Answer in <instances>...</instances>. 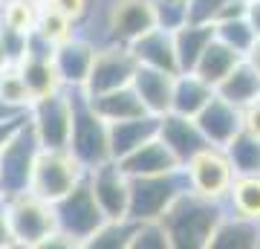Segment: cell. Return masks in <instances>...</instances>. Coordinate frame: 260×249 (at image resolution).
<instances>
[{
  "label": "cell",
  "mask_w": 260,
  "mask_h": 249,
  "mask_svg": "<svg viewBox=\"0 0 260 249\" xmlns=\"http://www.w3.org/2000/svg\"><path fill=\"white\" fill-rule=\"evenodd\" d=\"M225 206L220 200H205L194 191H182L159 217L168 232L171 249H208L217 223L223 220Z\"/></svg>",
  "instance_id": "obj_1"
},
{
  "label": "cell",
  "mask_w": 260,
  "mask_h": 249,
  "mask_svg": "<svg viewBox=\"0 0 260 249\" xmlns=\"http://www.w3.org/2000/svg\"><path fill=\"white\" fill-rule=\"evenodd\" d=\"M3 200H6V217H9V232H12L15 246L38 249L58 229L52 203L41 200L29 188L26 191H18V194H9Z\"/></svg>",
  "instance_id": "obj_2"
},
{
  "label": "cell",
  "mask_w": 260,
  "mask_h": 249,
  "mask_svg": "<svg viewBox=\"0 0 260 249\" xmlns=\"http://www.w3.org/2000/svg\"><path fill=\"white\" fill-rule=\"evenodd\" d=\"M84 174H87V168L73 157L70 148H41L35 168H32L29 191L38 194L47 203H55L75 183H81Z\"/></svg>",
  "instance_id": "obj_3"
},
{
  "label": "cell",
  "mask_w": 260,
  "mask_h": 249,
  "mask_svg": "<svg viewBox=\"0 0 260 249\" xmlns=\"http://www.w3.org/2000/svg\"><path fill=\"white\" fill-rule=\"evenodd\" d=\"M185 177L179 171L168 174H150V177H130V194H127V217L130 220H159L165 209L179 194L185 191Z\"/></svg>",
  "instance_id": "obj_4"
},
{
  "label": "cell",
  "mask_w": 260,
  "mask_h": 249,
  "mask_svg": "<svg viewBox=\"0 0 260 249\" xmlns=\"http://www.w3.org/2000/svg\"><path fill=\"white\" fill-rule=\"evenodd\" d=\"M70 151L84 168H93L104 159H110V139H107V122L95 116L87 104L81 90H73V130H70Z\"/></svg>",
  "instance_id": "obj_5"
},
{
  "label": "cell",
  "mask_w": 260,
  "mask_h": 249,
  "mask_svg": "<svg viewBox=\"0 0 260 249\" xmlns=\"http://www.w3.org/2000/svg\"><path fill=\"white\" fill-rule=\"evenodd\" d=\"M182 177H185L188 191L200 194L205 200H220L223 203L225 194H229V185L234 180V168L229 162L225 148L205 145L182 165Z\"/></svg>",
  "instance_id": "obj_6"
},
{
  "label": "cell",
  "mask_w": 260,
  "mask_h": 249,
  "mask_svg": "<svg viewBox=\"0 0 260 249\" xmlns=\"http://www.w3.org/2000/svg\"><path fill=\"white\" fill-rule=\"evenodd\" d=\"M26 122L41 148H67L73 130V90L35 99L26 110Z\"/></svg>",
  "instance_id": "obj_7"
},
{
  "label": "cell",
  "mask_w": 260,
  "mask_h": 249,
  "mask_svg": "<svg viewBox=\"0 0 260 249\" xmlns=\"http://www.w3.org/2000/svg\"><path fill=\"white\" fill-rule=\"evenodd\" d=\"M52 212H55L58 229L64 232L67 238H73L78 249H84L87 238L107 220L102 214V209H99V203H95L87 180L75 183L64 197H58L55 203H52Z\"/></svg>",
  "instance_id": "obj_8"
},
{
  "label": "cell",
  "mask_w": 260,
  "mask_h": 249,
  "mask_svg": "<svg viewBox=\"0 0 260 249\" xmlns=\"http://www.w3.org/2000/svg\"><path fill=\"white\" fill-rule=\"evenodd\" d=\"M38 151H41V145L29 128V122L23 119V125L0 145V197L29 188Z\"/></svg>",
  "instance_id": "obj_9"
},
{
  "label": "cell",
  "mask_w": 260,
  "mask_h": 249,
  "mask_svg": "<svg viewBox=\"0 0 260 249\" xmlns=\"http://www.w3.org/2000/svg\"><path fill=\"white\" fill-rule=\"evenodd\" d=\"M136 67H139V61L130 52V44L102 41V44H95V56L81 93L84 96H99V93L116 90V87H127L133 81Z\"/></svg>",
  "instance_id": "obj_10"
},
{
  "label": "cell",
  "mask_w": 260,
  "mask_h": 249,
  "mask_svg": "<svg viewBox=\"0 0 260 249\" xmlns=\"http://www.w3.org/2000/svg\"><path fill=\"white\" fill-rule=\"evenodd\" d=\"M153 26H156L153 0H107L102 12V41L110 44H133Z\"/></svg>",
  "instance_id": "obj_11"
},
{
  "label": "cell",
  "mask_w": 260,
  "mask_h": 249,
  "mask_svg": "<svg viewBox=\"0 0 260 249\" xmlns=\"http://www.w3.org/2000/svg\"><path fill=\"white\" fill-rule=\"evenodd\" d=\"M95 203L107 220H121L127 217V194H130V177L119 168L116 159H104L99 165L87 168L84 174Z\"/></svg>",
  "instance_id": "obj_12"
},
{
  "label": "cell",
  "mask_w": 260,
  "mask_h": 249,
  "mask_svg": "<svg viewBox=\"0 0 260 249\" xmlns=\"http://www.w3.org/2000/svg\"><path fill=\"white\" fill-rule=\"evenodd\" d=\"M95 38L78 35L67 38L64 44H55L52 49V64H55L58 75H61V84L67 90H81L84 81H87V73H90V64H93V56H95Z\"/></svg>",
  "instance_id": "obj_13"
},
{
  "label": "cell",
  "mask_w": 260,
  "mask_h": 249,
  "mask_svg": "<svg viewBox=\"0 0 260 249\" xmlns=\"http://www.w3.org/2000/svg\"><path fill=\"white\" fill-rule=\"evenodd\" d=\"M194 122H197V128L203 130V136H205L208 145L225 148L229 145V139L243 130V110L240 107H234L232 102H225L223 96L214 93L211 102L194 116Z\"/></svg>",
  "instance_id": "obj_14"
},
{
  "label": "cell",
  "mask_w": 260,
  "mask_h": 249,
  "mask_svg": "<svg viewBox=\"0 0 260 249\" xmlns=\"http://www.w3.org/2000/svg\"><path fill=\"white\" fill-rule=\"evenodd\" d=\"M156 136L162 139L165 148L177 157L179 165H185L200 148L208 145L205 136H203V130L197 128V122L191 119V116H182V113H174V110H168L165 116H159Z\"/></svg>",
  "instance_id": "obj_15"
},
{
  "label": "cell",
  "mask_w": 260,
  "mask_h": 249,
  "mask_svg": "<svg viewBox=\"0 0 260 249\" xmlns=\"http://www.w3.org/2000/svg\"><path fill=\"white\" fill-rule=\"evenodd\" d=\"M133 93L139 96L145 113L150 116H165L171 110V93H174V73L165 70H153V67H136L133 81H130Z\"/></svg>",
  "instance_id": "obj_16"
},
{
  "label": "cell",
  "mask_w": 260,
  "mask_h": 249,
  "mask_svg": "<svg viewBox=\"0 0 260 249\" xmlns=\"http://www.w3.org/2000/svg\"><path fill=\"white\" fill-rule=\"evenodd\" d=\"M119 168L124 171L127 177H150V174H168V171H179V162L177 157L165 148V142L159 136L142 142L136 151H130L127 157L116 159Z\"/></svg>",
  "instance_id": "obj_17"
},
{
  "label": "cell",
  "mask_w": 260,
  "mask_h": 249,
  "mask_svg": "<svg viewBox=\"0 0 260 249\" xmlns=\"http://www.w3.org/2000/svg\"><path fill=\"white\" fill-rule=\"evenodd\" d=\"M159 130V116L142 113V116H130L121 122H107V139H110V159L127 157L130 151H136L142 142L156 136Z\"/></svg>",
  "instance_id": "obj_18"
},
{
  "label": "cell",
  "mask_w": 260,
  "mask_h": 249,
  "mask_svg": "<svg viewBox=\"0 0 260 249\" xmlns=\"http://www.w3.org/2000/svg\"><path fill=\"white\" fill-rule=\"evenodd\" d=\"M130 52L142 67H153V70H165V73H179L177 64V49H174V38L168 29L153 26L150 32L139 35L130 44Z\"/></svg>",
  "instance_id": "obj_19"
},
{
  "label": "cell",
  "mask_w": 260,
  "mask_h": 249,
  "mask_svg": "<svg viewBox=\"0 0 260 249\" xmlns=\"http://www.w3.org/2000/svg\"><path fill=\"white\" fill-rule=\"evenodd\" d=\"M171 38H174V49H177L179 73H191L194 64L200 61V56H203V49L214 41V23L185 20L182 26H177L171 32Z\"/></svg>",
  "instance_id": "obj_20"
},
{
  "label": "cell",
  "mask_w": 260,
  "mask_h": 249,
  "mask_svg": "<svg viewBox=\"0 0 260 249\" xmlns=\"http://www.w3.org/2000/svg\"><path fill=\"white\" fill-rule=\"evenodd\" d=\"M211 96L214 87L205 78H200L197 73H177L174 75V93H171V110L194 119L211 102Z\"/></svg>",
  "instance_id": "obj_21"
},
{
  "label": "cell",
  "mask_w": 260,
  "mask_h": 249,
  "mask_svg": "<svg viewBox=\"0 0 260 249\" xmlns=\"http://www.w3.org/2000/svg\"><path fill=\"white\" fill-rule=\"evenodd\" d=\"M214 93L223 96L225 102H232L234 107L243 110V107H249L251 102L260 99V73L249 64V61H240L223 81L214 87Z\"/></svg>",
  "instance_id": "obj_22"
},
{
  "label": "cell",
  "mask_w": 260,
  "mask_h": 249,
  "mask_svg": "<svg viewBox=\"0 0 260 249\" xmlns=\"http://www.w3.org/2000/svg\"><path fill=\"white\" fill-rule=\"evenodd\" d=\"M260 246V223H251L237 214H223L217 223L208 249H257Z\"/></svg>",
  "instance_id": "obj_23"
},
{
  "label": "cell",
  "mask_w": 260,
  "mask_h": 249,
  "mask_svg": "<svg viewBox=\"0 0 260 249\" xmlns=\"http://www.w3.org/2000/svg\"><path fill=\"white\" fill-rule=\"evenodd\" d=\"M87 104L93 107L95 116H102L104 122H121L130 119V116H142L145 107H142L139 96L133 93V87H116V90L99 93V96H84Z\"/></svg>",
  "instance_id": "obj_24"
},
{
  "label": "cell",
  "mask_w": 260,
  "mask_h": 249,
  "mask_svg": "<svg viewBox=\"0 0 260 249\" xmlns=\"http://www.w3.org/2000/svg\"><path fill=\"white\" fill-rule=\"evenodd\" d=\"M18 70H20V78L26 84L32 102L35 99H44V96H52L58 90H67L61 84V75H58L52 58H41V56H26L18 61Z\"/></svg>",
  "instance_id": "obj_25"
},
{
  "label": "cell",
  "mask_w": 260,
  "mask_h": 249,
  "mask_svg": "<svg viewBox=\"0 0 260 249\" xmlns=\"http://www.w3.org/2000/svg\"><path fill=\"white\" fill-rule=\"evenodd\" d=\"M225 212L260 223V174H237L225 194Z\"/></svg>",
  "instance_id": "obj_26"
},
{
  "label": "cell",
  "mask_w": 260,
  "mask_h": 249,
  "mask_svg": "<svg viewBox=\"0 0 260 249\" xmlns=\"http://www.w3.org/2000/svg\"><path fill=\"white\" fill-rule=\"evenodd\" d=\"M240 61H243L240 52H234L232 46H225L223 41H217V38H214L211 44L203 49V56H200V61L194 64L191 73H197L200 78H205V81L211 84V87H217V84L223 81L225 75L232 73Z\"/></svg>",
  "instance_id": "obj_27"
},
{
  "label": "cell",
  "mask_w": 260,
  "mask_h": 249,
  "mask_svg": "<svg viewBox=\"0 0 260 249\" xmlns=\"http://www.w3.org/2000/svg\"><path fill=\"white\" fill-rule=\"evenodd\" d=\"M225 154H229V162L234 168V177L260 174V136H254L249 130H240V133H234L229 139Z\"/></svg>",
  "instance_id": "obj_28"
},
{
  "label": "cell",
  "mask_w": 260,
  "mask_h": 249,
  "mask_svg": "<svg viewBox=\"0 0 260 249\" xmlns=\"http://www.w3.org/2000/svg\"><path fill=\"white\" fill-rule=\"evenodd\" d=\"M29 104H32V96L20 78L18 64H6L0 70V107L12 113H26Z\"/></svg>",
  "instance_id": "obj_29"
},
{
  "label": "cell",
  "mask_w": 260,
  "mask_h": 249,
  "mask_svg": "<svg viewBox=\"0 0 260 249\" xmlns=\"http://www.w3.org/2000/svg\"><path fill=\"white\" fill-rule=\"evenodd\" d=\"M133 226H136V220H130V217H121V220H104L102 226L87 238L84 249H130Z\"/></svg>",
  "instance_id": "obj_30"
},
{
  "label": "cell",
  "mask_w": 260,
  "mask_h": 249,
  "mask_svg": "<svg viewBox=\"0 0 260 249\" xmlns=\"http://www.w3.org/2000/svg\"><path fill=\"white\" fill-rule=\"evenodd\" d=\"M35 32L55 46V44H64L67 38L78 35V23H73L67 15H61L52 6H41L38 9V20H35Z\"/></svg>",
  "instance_id": "obj_31"
},
{
  "label": "cell",
  "mask_w": 260,
  "mask_h": 249,
  "mask_svg": "<svg viewBox=\"0 0 260 249\" xmlns=\"http://www.w3.org/2000/svg\"><path fill=\"white\" fill-rule=\"evenodd\" d=\"M214 38L223 41L225 46H232L234 52L246 56V49L254 44V29L249 26L246 15L243 18H225V20H214Z\"/></svg>",
  "instance_id": "obj_32"
},
{
  "label": "cell",
  "mask_w": 260,
  "mask_h": 249,
  "mask_svg": "<svg viewBox=\"0 0 260 249\" xmlns=\"http://www.w3.org/2000/svg\"><path fill=\"white\" fill-rule=\"evenodd\" d=\"M38 9L35 3L29 0H3L0 3V26L15 29V32H32L38 20Z\"/></svg>",
  "instance_id": "obj_33"
},
{
  "label": "cell",
  "mask_w": 260,
  "mask_h": 249,
  "mask_svg": "<svg viewBox=\"0 0 260 249\" xmlns=\"http://www.w3.org/2000/svg\"><path fill=\"white\" fill-rule=\"evenodd\" d=\"M130 249H171V240H168L162 220H136Z\"/></svg>",
  "instance_id": "obj_34"
},
{
  "label": "cell",
  "mask_w": 260,
  "mask_h": 249,
  "mask_svg": "<svg viewBox=\"0 0 260 249\" xmlns=\"http://www.w3.org/2000/svg\"><path fill=\"white\" fill-rule=\"evenodd\" d=\"M153 12H156V26L174 32L188 20V0H153Z\"/></svg>",
  "instance_id": "obj_35"
},
{
  "label": "cell",
  "mask_w": 260,
  "mask_h": 249,
  "mask_svg": "<svg viewBox=\"0 0 260 249\" xmlns=\"http://www.w3.org/2000/svg\"><path fill=\"white\" fill-rule=\"evenodd\" d=\"M47 6L58 9L61 15H67V18L73 20V23L81 26L84 20L90 18V12H93V0H47Z\"/></svg>",
  "instance_id": "obj_36"
},
{
  "label": "cell",
  "mask_w": 260,
  "mask_h": 249,
  "mask_svg": "<svg viewBox=\"0 0 260 249\" xmlns=\"http://www.w3.org/2000/svg\"><path fill=\"white\" fill-rule=\"evenodd\" d=\"M225 0H188V20L194 23H214L217 12Z\"/></svg>",
  "instance_id": "obj_37"
},
{
  "label": "cell",
  "mask_w": 260,
  "mask_h": 249,
  "mask_svg": "<svg viewBox=\"0 0 260 249\" xmlns=\"http://www.w3.org/2000/svg\"><path fill=\"white\" fill-rule=\"evenodd\" d=\"M26 35L29 32H15V29H6L0 26V38H3V49H6V56H9L12 64H18L23 52H26Z\"/></svg>",
  "instance_id": "obj_38"
},
{
  "label": "cell",
  "mask_w": 260,
  "mask_h": 249,
  "mask_svg": "<svg viewBox=\"0 0 260 249\" xmlns=\"http://www.w3.org/2000/svg\"><path fill=\"white\" fill-rule=\"evenodd\" d=\"M243 130H249L254 136H260V99L251 102L249 107H243Z\"/></svg>",
  "instance_id": "obj_39"
},
{
  "label": "cell",
  "mask_w": 260,
  "mask_h": 249,
  "mask_svg": "<svg viewBox=\"0 0 260 249\" xmlns=\"http://www.w3.org/2000/svg\"><path fill=\"white\" fill-rule=\"evenodd\" d=\"M15 240H12V232H9V217H6V200L0 197V249H12Z\"/></svg>",
  "instance_id": "obj_40"
},
{
  "label": "cell",
  "mask_w": 260,
  "mask_h": 249,
  "mask_svg": "<svg viewBox=\"0 0 260 249\" xmlns=\"http://www.w3.org/2000/svg\"><path fill=\"white\" fill-rule=\"evenodd\" d=\"M23 119H26V113H20V116H6V119H0V145L6 142V139L15 133V130L23 125Z\"/></svg>",
  "instance_id": "obj_41"
},
{
  "label": "cell",
  "mask_w": 260,
  "mask_h": 249,
  "mask_svg": "<svg viewBox=\"0 0 260 249\" xmlns=\"http://www.w3.org/2000/svg\"><path fill=\"white\" fill-rule=\"evenodd\" d=\"M246 20H249V26L254 29V35H260V0H249V6H246Z\"/></svg>",
  "instance_id": "obj_42"
},
{
  "label": "cell",
  "mask_w": 260,
  "mask_h": 249,
  "mask_svg": "<svg viewBox=\"0 0 260 249\" xmlns=\"http://www.w3.org/2000/svg\"><path fill=\"white\" fill-rule=\"evenodd\" d=\"M243 61H249V64H251V67H254V70L260 73V35L254 38V44H251L249 49H246V56H243Z\"/></svg>",
  "instance_id": "obj_43"
},
{
  "label": "cell",
  "mask_w": 260,
  "mask_h": 249,
  "mask_svg": "<svg viewBox=\"0 0 260 249\" xmlns=\"http://www.w3.org/2000/svg\"><path fill=\"white\" fill-rule=\"evenodd\" d=\"M6 64H12V61H9V56H6V49H3V38H0V70Z\"/></svg>",
  "instance_id": "obj_44"
},
{
  "label": "cell",
  "mask_w": 260,
  "mask_h": 249,
  "mask_svg": "<svg viewBox=\"0 0 260 249\" xmlns=\"http://www.w3.org/2000/svg\"><path fill=\"white\" fill-rule=\"evenodd\" d=\"M6 116H20V113H12V110H6V107H0V119H6Z\"/></svg>",
  "instance_id": "obj_45"
},
{
  "label": "cell",
  "mask_w": 260,
  "mask_h": 249,
  "mask_svg": "<svg viewBox=\"0 0 260 249\" xmlns=\"http://www.w3.org/2000/svg\"><path fill=\"white\" fill-rule=\"evenodd\" d=\"M29 3H35V6H47V0H29Z\"/></svg>",
  "instance_id": "obj_46"
},
{
  "label": "cell",
  "mask_w": 260,
  "mask_h": 249,
  "mask_svg": "<svg viewBox=\"0 0 260 249\" xmlns=\"http://www.w3.org/2000/svg\"><path fill=\"white\" fill-rule=\"evenodd\" d=\"M0 3H3V0H0Z\"/></svg>",
  "instance_id": "obj_47"
}]
</instances>
